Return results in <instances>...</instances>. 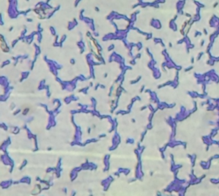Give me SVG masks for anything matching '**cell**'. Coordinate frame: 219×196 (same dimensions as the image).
Listing matches in <instances>:
<instances>
[{
	"mask_svg": "<svg viewBox=\"0 0 219 196\" xmlns=\"http://www.w3.org/2000/svg\"><path fill=\"white\" fill-rule=\"evenodd\" d=\"M1 45H2V48H3V51H8V48L6 47V45L5 42L3 41V37H1Z\"/></svg>",
	"mask_w": 219,
	"mask_h": 196,
	"instance_id": "cell-1",
	"label": "cell"
}]
</instances>
